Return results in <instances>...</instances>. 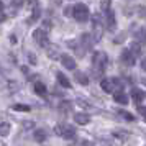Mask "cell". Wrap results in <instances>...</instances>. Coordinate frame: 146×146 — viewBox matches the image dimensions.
<instances>
[{"label":"cell","mask_w":146,"mask_h":146,"mask_svg":"<svg viewBox=\"0 0 146 146\" xmlns=\"http://www.w3.org/2000/svg\"><path fill=\"white\" fill-rule=\"evenodd\" d=\"M107 62H108V56L105 53H102V51H95L92 56V66H94V72L97 77H100L104 71H105L107 67Z\"/></svg>","instance_id":"6da1fadb"},{"label":"cell","mask_w":146,"mask_h":146,"mask_svg":"<svg viewBox=\"0 0 146 146\" xmlns=\"http://www.w3.org/2000/svg\"><path fill=\"white\" fill-rule=\"evenodd\" d=\"M72 17L79 21V23H86V21L89 20V17H90L89 8H87L86 3H76L72 7Z\"/></svg>","instance_id":"7a4b0ae2"},{"label":"cell","mask_w":146,"mask_h":146,"mask_svg":"<svg viewBox=\"0 0 146 146\" xmlns=\"http://www.w3.org/2000/svg\"><path fill=\"white\" fill-rule=\"evenodd\" d=\"M102 7H104V21H105L107 28L110 30V31H113L115 30V13H113V10L110 8V2H102Z\"/></svg>","instance_id":"3957f363"},{"label":"cell","mask_w":146,"mask_h":146,"mask_svg":"<svg viewBox=\"0 0 146 146\" xmlns=\"http://www.w3.org/2000/svg\"><path fill=\"white\" fill-rule=\"evenodd\" d=\"M100 86L107 94H115L117 90H120V80L117 77H105V79L100 80Z\"/></svg>","instance_id":"277c9868"},{"label":"cell","mask_w":146,"mask_h":146,"mask_svg":"<svg viewBox=\"0 0 146 146\" xmlns=\"http://www.w3.org/2000/svg\"><path fill=\"white\" fill-rule=\"evenodd\" d=\"M92 23H94L92 38H94V41H99L100 38H102V31H104V27H105V21H102V17H100V15H94Z\"/></svg>","instance_id":"5b68a950"},{"label":"cell","mask_w":146,"mask_h":146,"mask_svg":"<svg viewBox=\"0 0 146 146\" xmlns=\"http://www.w3.org/2000/svg\"><path fill=\"white\" fill-rule=\"evenodd\" d=\"M56 133L62 136V138L66 139H72L76 136V130H74V126L71 125H58L56 126Z\"/></svg>","instance_id":"8992f818"},{"label":"cell","mask_w":146,"mask_h":146,"mask_svg":"<svg viewBox=\"0 0 146 146\" xmlns=\"http://www.w3.org/2000/svg\"><path fill=\"white\" fill-rule=\"evenodd\" d=\"M135 59H136V56H135L130 49H123L121 54H120V61H121V64H125V66H135Z\"/></svg>","instance_id":"52a82bcc"},{"label":"cell","mask_w":146,"mask_h":146,"mask_svg":"<svg viewBox=\"0 0 146 146\" xmlns=\"http://www.w3.org/2000/svg\"><path fill=\"white\" fill-rule=\"evenodd\" d=\"M33 38H35V41L40 44V46H46L48 44V35H46V31L44 30H36L33 33Z\"/></svg>","instance_id":"ba28073f"},{"label":"cell","mask_w":146,"mask_h":146,"mask_svg":"<svg viewBox=\"0 0 146 146\" xmlns=\"http://www.w3.org/2000/svg\"><path fill=\"white\" fill-rule=\"evenodd\" d=\"M61 61H62V64H64L66 69H71V71L76 69V61H74V58H71L69 54H62V56H61Z\"/></svg>","instance_id":"9c48e42d"},{"label":"cell","mask_w":146,"mask_h":146,"mask_svg":"<svg viewBox=\"0 0 146 146\" xmlns=\"http://www.w3.org/2000/svg\"><path fill=\"white\" fill-rule=\"evenodd\" d=\"M113 100H115L117 104L125 105V104H128V95H126L123 90H117V92L113 94Z\"/></svg>","instance_id":"30bf717a"},{"label":"cell","mask_w":146,"mask_h":146,"mask_svg":"<svg viewBox=\"0 0 146 146\" xmlns=\"http://www.w3.org/2000/svg\"><path fill=\"white\" fill-rule=\"evenodd\" d=\"M131 99L135 100L136 104H139V102L145 100V92H143L141 89H138V87H133L131 89Z\"/></svg>","instance_id":"8fae6325"},{"label":"cell","mask_w":146,"mask_h":146,"mask_svg":"<svg viewBox=\"0 0 146 146\" xmlns=\"http://www.w3.org/2000/svg\"><path fill=\"white\" fill-rule=\"evenodd\" d=\"M74 120H76L77 125H87V123L90 121V117H89L87 113H76V115H74Z\"/></svg>","instance_id":"7c38bea8"},{"label":"cell","mask_w":146,"mask_h":146,"mask_svg":"<svg viewBox=\"0 0 146 146\" xmlns=\"http://www.w3.org/2000/svg\"><path fill=\"white\" fill-rule=\"evenodd\" d=\"M135 38H136L138 44H146V30L145 28H139L138 31L135 33Z\"/></svg>","instance_id":"4fadbf2b"},{"label":"cell","mask_w":146,"mask_h":146,"mask_svg":"<svg viewBox=\"0 0 146 146\" xmlns=\"http://www.w3.org/2000/svg\"><path fill=\"white\" fill-rule=\"evenodd\" d=\"M58 82H59L62 87H66V89H71V82H69V79H67L66 76L62 72H58Z\"/></svg>","instance_id":"5bb4252c"},{"label":"cell","mask_w":146,"mask_h":146,"mask_svg":"<svg viewBox=\"0 0 146 146\" xmlns=\"http://www.w3.org/2000/svg\"><path fill=\"white\" fill-rule=\"evenodd\" d=\"M35 92L38 94V95H41V97H44L46 95V86L41 84V82H36L35 84Z\"/></svg>","instance_id":"9a60e30c"},{"label":"cell","mask_w":146,"mask_h":146,"mask_svg":"<svg viewBox=\"0 0 146 146\" xmlns=\"http://www.w3.org/2000/svg\"><path fill=\"white\" fill-rule=\"evenodd\" d=\"M76 79H77V82L82 84V86H87V84H89V79H87V76L84 72H76Z\"/></svg>","instance_id":"2e32d148"},{"label":"cell","mask_w":146,"mask_h":146,"mask_svg":"<svg viewBox=\"0 0 146 146\" xmlns=\"http://www.w3.org/2000/svg\"><path fill=\"white\" fill-rule=\"evenodd\" d=\"M35 139L40 141V143H43V141L46 139V131H44V130H36V131H35Z\"/></svg>","instance_id":"e0dca14e"},{"label":"cell","mask_w":146,"mask_h":146,"mask_svg":"<svg viewBox=\"0 0 146 146\" xmlns=\"http://www.w3.org/2000/svg\"><path fill=\"white\" fill-rule=\"evenodd\" d=\"M118 113H120V115H123V118L128 120V121H133V120H135V117H133L131 113L125 112V110H118Z\"/></svg>","instance_id":"ac0fdd59"},{"label":"cell","mask_w":146,"mask_h":146,"mask_svg":"<svg viewBox=\"0 0 146 146\" xmlns=\"http://www.w3.org/2000/svg\"><path fill=\"white\" fill-rule=\"evenodd\" d=\"M8 130H10V125L8 123H2L0 125V135H3V136L8 135Z\"/></svg>","instance_id":"d6986e66"},{"label":"cell","mask_w":146,"mask_h":146,"mask_svg":"<svg viewBox=\"0 0 146 146\" xmlns=\"http://www.w3.org/2000/svg\"><path fill=\"white\" fill-rule=\"evenodd\" d=\"M12 108L17 110V112H28V110H30V107L28 105H13Z\"/></svg>","instance_id":"ffe728a7"},{"label":"cell","mask_w":146,"mask_h":146,"mask_svg":"<svg viewBox=\"0 0 146 146\" xmlns=\"http://www.w3.org/2000/svg\"><path fill=\"white\" fill-rule=\"evenodd\" d=\"M138 113L146 120V107H138Z\"/></svg>","instance_id":"44dd1931"},{"label":"cell","mask_w":146,"mask_h":146,"mask_svg":"<svg viewBox=\"0 0 146 146\" xmlns=\"http://www.w3.org/2000/svg\"><path fill=\"white\" fill-rule=\"evenodd\" d=\"M141 66H143V69H145V71H146V58H145V59H143V61H141Z\"/></svg>","instance_id":"7402d4cb"},{"label":"cell","mask_w":146,"mask_h":146,"mask_svg":"<svg viewBox=\"0 0 146 146\" xmlns=\"http://www.w3.org/2000/svg\"><path fill=\"white\" fill-rule=\"evenodd\" d=\"M3 20H5V15H3V13H0V21H3Z\"/></svg>","instance_id":"603a6c76"},{"label":"cell","mask_w":146,"mask_h":146,"mask_svg":"<svg viewBox=\"0 0 146 146\" xmlns=\"http://www.w3.org/2000/svg\"><path fill=\"white\" fill-rule=\"evenodd\" d=\"M2 8H3V3H2V2H0V13H2Z\"/></svg>","instance_id":"cb8c5ba5"}]
</instances>
